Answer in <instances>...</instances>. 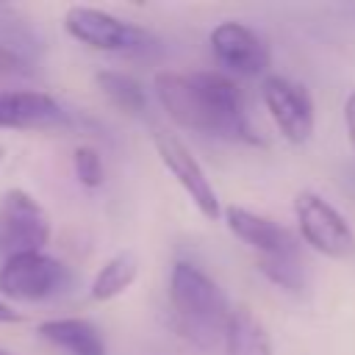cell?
<instances>
[{
	"label": "cell",
	"mask_w": 355,
	"mask_h": 355,
	"mask_svg": "<svg viewBox=\"0 0 355 355\" xmlns=\"http://www.w3.org/2000/svg\"><path fill=\"white\" fill-rule=\"evenodd\" d=\"M67 122V111L53 94L8 89L0 92V128H55Z\"/></svg>",
	"instance_id": "cell-11"
},
{
	"label": "cell",
	"mask_w": 355,
	"mask_h": 355,
	"mask_svg": "<svg viewBox=\"0 0 355 355\" xmlns=\"http://www.w3.org/2000/svg\"><path fill=\"white\" fill-rule=\"evenodd\" d=\"M344 114H347V128H349V139H352V147H355V94H349Z\"/></svg>",
	"instance_id": "cell-20"
},
{
	"label": "cell",
	"mask_w": 355,
	"mask_h": 355,
	"mask_svg": "<svg viewBox=\"0 0 355 355\" xmlns=\"http://www.w3.org/2000/svg\"><path fill=\"white\" fill-rule=\"evenodd\" d=\"M136 277H139V261H136V255L133 252H116L114 258H108L97 269V275H94V280L89 286V294L97 302H108V300L125 294L133 286Z\"/></svg>",
	"instance_id": "cell-14"
},
{
	"label": "cell",
	"mask_w": 355,
	"mask_h": 355,
	"mask_svg": "<svg viewBox=\"0 0 355 355\" xmlns=\"http://www.w3.org/2000/svg\"><path fill=\"white\" fill-rule=\"evenodd\" d=\"M69 269L47 252H25L0 263V294L14 302H42L64 291Z\"/></svg>",
	"instance_id": "cell-4"
},
{
	"label": "cell",
	"mask_w": 355,
	"mask_h": 355,
	"mask_svg": "<svg viewBox=\"0 0 355 355\" xmlns=\"http://www.w3.org/2000/svg\"><path fill=\"white\" fill-rule=\"evenodd\" d=\"M169 305L175 330L197 347H216L225 341L230 305L216 280H211L191 261H175L169 269Z\"/></svg>",
	"instance_id": "cell-2"
},
{
	"label": "cell",
	"mask_w": 355,
	"mask_h": 355,
	"mask_svg": "<svg viewBox=\"0 0 355 355\" xmlns=\"http://www.w3.org/2000/svg\"><path fill=\"white\" fill-rule=\"evenodd\" d=\"M294 214H297L302 239L322 255L347 258L355 252V233L349 222L319 194L300 191L294 200Z\"/></svg>",
	"instance_id": "cell-6"
},
{
	"label": "cell",
	"mask_w": 355,
	"mask_h": 355,
	"mask_svg": "<svg viewBox=\"0 0 355 355\" xmlns=\"http://www.w3.org/2000/svg\"><path fill=\"white\" fill-rule=\"evenodd\" d=\"M0 355H11V352H6V349H0Z\"/></svg>",
	"instance_id": "cell-22"
},
{
	"label": "cell",
	"mask_w": 355,
	"mask_h": 355,
	"mask_svg": "<svg viewBox=\"0 0 355 355\" xmlns=\"http://www.w3.org/2000/svg\"><path fill=\"white\" fill-rule=\"evenodd\" d=\"M72 169H75V178H78L86 189H97V186H103V180H105L103 158H100V153H97L92 144L75 147V153H72Z\"/></svg>",
	"instance_id": "cell-17"
},
{
	"label": "cell",
	"mask_w": 355,
	"mask_h": 355,
	"mask_svg": "<svg viewBox=\"0 0 355 355\" xmlns=\"http://www.w3.org/2000/svg\"><path fill=\"white\" fill-rule=\"evenodd\" d=\"M258 266L275 286H280L286 291H302L305 288V272H302L300 255L297 258H261Z\"/></svg>",
	"instance_id": "cell-16"
},
{
	"label": "cell",
	"mask_w": 355,
	"mask_h": 355,
	"mask_svg": "<svg viewBox=\"0 0 355 355\" xmlns=\"http://www.w3.org/2000/svg\"><path fill=\"white\" fill-rule=\"evenodd\" d=\"M50 241V219L39 200L25 189H8L0 194V258H17L25 252H44Z\"/></svg>",
	"instance_id": "cell-3"
},
{
	"label": "cell",
	"mask_w": 355,
	"mask_h": 355,
	"mask_svg": "<svg viewBox=\"0 0 355 355\" xmlns=\"http://www.w3.org/2000/svg\"><path fill=\"white\" fill-rule=\"evenodd\" d=\"M211 50H214V58L233 75L252 78L266 72L269 67L266 42L244 22H233V19L219 22L211 31Z\"/></svg>",
	"instance_id": "cell-9"
},
{
	"label": "cell",
	"mask_w": 355,
	"mask_h": 355,
	"mask_svg": "<svg viewBox=\"0 0 355 355\" xmlns=\"http://www.w3.org/2000/svg\"><path fill=\"white\" fill-rule=\"evenodd\" d=\"M3 155H6V147L0 144V164H3Z\"/></svg>",
	"instance_id": "cell-21"
},
{
	"label": "cell",
	"mask_w": 355,
	"mask_h": 355,
	"mask_svg": "<svg viewBox=\"0 0 355 355\" xmlns=\"http://www.w3.org/2000/svg\"><path fill=\"white\" fill-rule=\"evenodd\" d=\"M225 352L227 355H275L266 327L247 308H233L225 327Z\"/></svg>",
	"instance_id": "cell-13"
},
{
	"label": "cell",
	"mask_w": 355,
	"mask_h": 355,
	"mask_svg": "<svg viewBox=\"0 0 355 355\" xmlns=\"http://www.w3.org/2000/svg\"><path fill=\"white\" fill-rule=\"evenodd\" d=\"M155 97L180 128L208 133L230 141H258L244 116V100L236 86L222 72H158Z\"/></svg>",
	"instance_id": "cell-1"
},
{
	"label": "cell",
	"mask_w": 355,
	"mask_h": 355,
	"mask_svg": "<svg viewBox=\"0 0 355 355\" xmlns=\"http://www.w3.org/2000/svg\"><path fill=\"white\" fill-rule=\"evenodd\" d=\"M153 144L164 161V166L169 169V175L183 186V191L189 194V200L197 205V211L208 219H219L222 216V205H219V197L211 186V180L205 178L202 166L197 164L194 153L169 130L164 128H155L153 130Z\"/></svg>",
	"instance_id": "cell-7"
},
{
	"label": "cell",
	"mask_w": 355,
	"mask_h": 355,
	"mask_svg": "<svg viewBox=\"0 0 355 355\" xmlns=\"http://www.w3.org/2000/svg\"><path fill=\"white\" fill-rule=\"evenodd\" d=\"M6 322H22V313H19V311H14L8 302H3V300H0V324H6Z\"/></svg>",
	"instance_id": "cell-19"
},
{
	"label": "cell",
	"mask_w": 355,
	"mask_h": 355,
	"mask_svg": "<svg viewBox=\"0 0 355 355\" xmlns=\"http://www.w3.org/2000/svg\"><path fill=\"white\" fill-rule=\"evenodd\" d=\"M64 28L75 42L103 53H130L153 44V36L144 28L92 6H69L64 14Z\"/></svg>",
	"instance_id": "cell-5"
},
{
	"label": "cell",
	"mask_w": 355,
	"mask_h": 355,
	"mask_svg": "<svg viewBox=\"0 0 355 355\" xmlns=\"http://www.w3.org/2000/svg\"><path fill=\"white\" fill-rule=\"evenodd\" d=\"M36 333L58 347L64 355H105V338L100 327L80 316H58L47 319L36 327Z\"/></svg>",
	"instance_id": "cell-12"
},
{
	"label": "cell",
	"mask_w": 355,
	"mask_h": 355,
	"mask_svg": "<svg viewBox=\"0 0 355 355\" xmlns=\"http://www.w3.org/2000/svg\"><path fill=\"white\" fill-rule=\"evenodd\" d=\"M225 222L236 239L250 244L252 250L261 252V258H297L300 247L291 230L277 225L269 216L252 214L241 205H227L225 208Z\"/></svg>",
	"instance_id": "cell-10"
},
{
	"label": "cell",
	"mask_w": 355,
	"mask_h": 355,
	"mask_svg": "<svg viewBox=\"0 0 355 355\" xmlns=\"http://www.w3.org/2000/svg\"><path fill=\"white\" fill-rule=\"evenodd\" d=\"M22 67H25L22 55H19V53H14L8 44H3V42H0V75H11V72H19Z\"/></svg>",
	"instance_id": "cell-18"
},
{
	"label": "cell",
	"mask_w": 355,
	"mask_h": 355,
	"mask_svg": "<svg viewBox=\"0 0 355 355\" xmlns=\"http://www.w3.org/2000/svg\"><path fill=\"white\" fill-rule=\"evenodd\" d=\"M263 103L269 116L275 119L277 130L291 141V144H302L311 139L313 133V103L305 86L280 78V75H269L261 86Z\"/></svg>",
	"instance_id": "cell-8"
},
{
	"label": "cell",
	"mask_w": 355,
	"mask_h": 355,
	"mask_svg": "<svg viewBox=\"0 0 355 355\" xmlns=\"http://www.w3.org/2000/svg\"><path fill=\"white\" fill-rule=\"evenodd\" d=\"M97 86L103 92V97L119 108L128 116H139L147 111V92L141 89V83L125 72L116 69H100L97 72Z\"/></svg>",
	"instance_id": "cell-15"
}]
</instances>
